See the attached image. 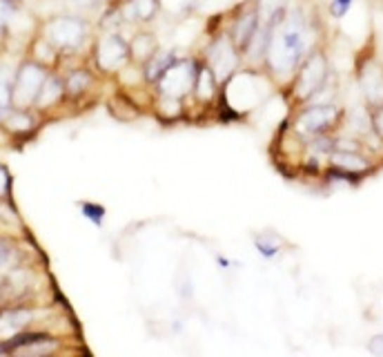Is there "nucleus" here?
<instances>
[{
    "label": "nucleus",
    "instance_id": "f257e3e1",
    "mask_svg": "<svg viewBox=\"0 0 383 357\" xmlns=\"http://www.w3.org/2000/svg\"><path fill=\"white\" fill-rule=\"evenodd\" d=\"M268 27V45L263 54V72H266L276 89H285L292 81L297 68L314 47L323 45V32L314 18L306 16L301 9H290Z\"/></svg>",
    "mask_w": 383,
    "mask_h": 357
},
{
    "label": "nucleus",
    "instance_id": "f03ea898",
    "mask_svg": "<svg viewBox=\"0 0 383 357\" xmlns=\"http://www.w3.org/2000/svg\"><path fill=\"white\" fill-rule=\"evenodd\" d=\"M332 63H330V54L325 43L314 47L310 54L303 58V63L297 68L292 81L287 83V87L283 89L287 108H301L306 105L316 92H319L330 78H332Z\"/></svg>",
    "mask_w": 383,
    "mask_h": 357
},
{
    "label": "nucleus",
    "instance_id": "7ed1b4c3",
    "mask_svg": "<svg viewBox=\"0 0 383 357\" xmlns=\"http://www.w3.org/2000/svg\"><path fill=\"white\" fill-rule=\"evenodd\" d=\"M47 41L54 45L63 56H78L83 54V49L91 47L94 41V30L91 23L81 16H54L49 20H43L38 27Z\"/></svg>",
    "mask_w": 383,
    "mask_h": 357
},
{
    "label": "nucleus",
    "instance_id": "20e7f679",
    "mask_svg": "<svg viewBox=\"0 0 383 357\" xmlns=\"http://www.w3.org/2000/svg\"><path fill=\"white\" fill-rule=\"evenodd\" d=\"M346 108L339 103H323V105H301L292 110L287 125L292 127L299 137L314 139L323 134H337L346 123Z\"/></svg>",
    "mask_w": 383,
    "mask_h": 357
},
{
    "label": "nucleus",
    "instance_id": "39448f33",
    "mask_svg": "<svg viewBox=\"0 0 383 357\" xmlns=\"http://www.w3.org/2000/svg\"><path fill=\"white\" fill-rule=\"evenodd\" d=\"M89 61L103 78H114L121 72L129 58V43L114 30H103L94 34V41L89 47Z\"/></svg>",
    "mask_w": 383,
    "mask_h": 357
},
{
    "label": "nucleus",
    "instance_id": "423d86ee",
    "mask_svg": "<svg viewBox=\"0 0 383 357\" xmlns=\"http://www.w3.org/2000/svg\"><path fill=\"white\" fill-rule=\"evenodd\" d=\"M199 56L207 68L214 72V76L219 78L221 85L228 83L230 78L243 68L241 51L236 49V45L232 43V38H230L226 27L207 36V43L201 49Z\"/></svg>",
    "mask_w": 383,
    "mask_h": 357
},
{
    "label": "nucleus",
    "instance_id": "0eeeda50",
    "mask_svg": "<svg viewBox=\"0 0 383 357\" xmlns=\"http://www.w3.org/2000/svg\"><path fill=\"white\" fill-rule=\"evenodd\" d=\"M201 56L199 54H181L174 58V63L163 72V76L158 78L154 92L158 94H169L178 99H190L194 92V81L196 72H199Z\"/></svg>",
    "mask_w": 383,
    "mask_h": 357
},
{
    "label": "nucleus",
    "instance_id": "6e6552de",
    "mask_svg": "<svg viewBox=\"0 0 383 357\" xmlns=\"http://www.w3.org/2000/svg\"><path fill=\"white\" fill-rule=\"evenodd\" d=\"M49 72H54V70H47L43 65H38L32 58L25 56L16 68L14 89H11V108L34 110L36 96H38V92H41L45 78L49 76Z\"/></svg>",
    "mask_w": 383,
    "mask_h": 357
},
{
    "label": "nucleus",
    "instance_id": "1a4fd4ad",
    "mask_svg": "<svg viewBox=\"0 0 383 357\" xmlns=\"http://www.w3.org/2000/svg\"><path fill=\"white\" fill-rule=\"evenodd\" d=\"M226 30L232 38V43L236 45V49L241 51V56L247 51V47L252 45L254 36L261 30V18H259V7L257 0H243V3L236 5L230 11V18Z\"/></svg>",
    "mask_w": 383,
    "mask_h": 357
},
{
    "label": "nucleus",
    "instance_id": "9d476101",
    "mask_svg": "<svg viewBox=\"0 0 383 357\" xmlns=\"http://www.w3.org/2000/svg\"><path fill=\"white\" fill-rule=\"evenodd\" d=\"M354 76L359 83L365 108H375L383 103V63L375 51L359 56L354 63Z\"/></svg>",
    "mask_w": 383,
    "mask_h": 357
},
{
    "label": "nucleus",
    "instance_id": "9b49d317",
    "mask_svg": "<svg viewBox=\"0 0 383 357\" xmlns=\"http://www.w3.org/2000/svg\"><path fill=\"white\" fill-rule=\"evenodd\" d=\"M219 96H221L219 78L201 61L199 72H196V81H194V92H192L190 99H185V103L194 105V108H199L201 112H207V110H212L219 105Z\"/></svg>",
    "mask_w": 383,
    "mask_h": 357
},
{
    "label": "nucleus",
    "instance_id": "f8f14e48",
    "mask_svg": "<svg viewBox=\"0 0 383 357\" xmlns=\"http://www.w3.org/2000/svg\"><path fill=\"white\" fill-rule=\"evenodd\" d=\"M112 5L121 16V23L136 27H150L161 14V0H114Z\"/></svg>",
    "mask_w": 383,
    "mask_h": 357
},
{
    "label": "nucleus",
    "instance_id": "ddd939ff",
    "mask_svg": "<svg viewBox=\"0 0 383 357\" xmlns=\"http://www.w3.org/2000/svg\"><path fill=\"white\" fill-rule=\"evenodd\" d=\"M60 76H63V83H65L67 101H74V103L87 99L103 78L94 68H87V65H78V68H72L70 72H65Z\"/></svg>",
    "mask_w": 383,
    "mask_h": 357
},
{
    "label": "nucleus",
    "instance_id": "4468645a",
    "mask_svg": "<svg viewBox=\"0 0 383 357\" xmlns=\"http://www.w3.org/2000/svg\"><path fill=\"white\" fill-rule=\"evenodd\" d=\"M327 165L341 172H348V175H354L359 179L372 175L377 170L375 156H370L368 152H350V150H330Z\"/></svg>",
    "mask_w": 383,
    "mask_h": 357
},
{
    "label": "nucleus",
    "instance_id": "2eb2a0df",
    "mask_svg": "<svg viewBox=\"0 0 383 357\" xmlns=\"http://www.w3.org/2000/svg\"><path fill=\"white\" fill-rule=\"evenodd\" d=\"M43 114L36 110H22V108H11L3 118H0V130L7 132L11 139H27L41 127Z\"/></svg>",
    "mask_w": 383,
    "mask_h": 357
},
{
    "label": "nucleus",
    "instance_id": "dca6fc26",
    "mask_svg": "<svg viewBox=\"0 0 383 357\" xmlns=\"http://www.w3.org/2000/svg\"><path fill=\"white\" fill-rule=\"evenodd\" d=\"M150 112L154 114V118L158 123L174 125V123H181V121L188 118V105H185V99L169 96V94H158V92H154Z\"/></svg>",
    "mask_w": 383,
    "mask_h": 357
},
{
    "label": "nucleus",
    "instance_id": "f3484780",
    "mask_svg": "<svg viewBox=\"0 0 383 357\" xmlns=\"http://www.w3.org/2000/svg\"><path fill=\"white\" fill-rule=\"evenodd\" d=\"M63 103H67V94H65V83H63V76L54 70V72H49V76L45 78L41 92H38L34 110L38 114L45 116L47 112L60 108Z\"/></svg>",
    "mask_w": 383,
    "mask_h": 357
},
{
    "label": "nucleus",
    "instance_id": "a211bd4d",
    "mask_svg": "<svg viewBox=\"0 0 383 357\" xmlns=\"http://www.w3.org/2000/svg\"><path fill=\"white\" fill-rule=\"evenodd\" d=\"M127 43H129V58L138 65L148 63L158 51V47H161L156 32H152L150 27H138Z\"/></svg>",
    "mask_w": 383,
    "mask_h": 357
},
{
    "label": "nucleus",
    "instance_id": "6ab92c4d",
    "mask_svg": "<svg viewBox=\"0 0 383 357\" xmlns=\"http://www.w3.org/2000/svg\"><path fill=\"white\" fill-rule=\"evenodd\" d=\"M60 56H63L60 51L51 45L41 32H38L36 36H32L30 47H27V58H32L38 65H43V68H47V70H58Z\"/></svg>",
    "mask_w": 383,
    "mask_h": 357
},
{
    "label": "nucleus",
    "instance_id": "aec40b11",
    "mask_svg": "<svg viewBox=\"0 0 383 357\" xmlns=\"http://www.w3.org/2000/svg\"><path fill=\"white\" fill-rule=\"evenodd\" d=\"M108 108L114 114V118H118V121H123V123H134L143 116V110L125 94L123 89H118L116 94L108 101Z\"/></svg>",
    "mask_w": 383,
    "mask_h": 357
},
{
    "label": "nucleus",
    "instance_id": "412c9836",
    "mask_svg": "<svg viewBox=\"0 0 383 357\" xmlns=\"http://www.w3.org/2000/svg\"><path fill=\"white\" fill-rule=\"evenodd\" d=\"M178 56V49H163V47H158V51L156 54L143 65V70H145V78H148V83L152 85V89H154V85H156V81L158 78L163 76V72L169 68L171 63H174V58Z\"/></svg>",
    "mask_w": 383,
    "mask_h": 357
},
{
    "label": "nucleus",
    "instance_id": "4be33fe9",
    "mask_svg": "<svg viewBox=\"0 0 383 357\" xmlns=\"http://www.w3.org/2000/svg\"><path fill=\"white\" fill-rule=\"evenodd\" d=\"M114 81L118 83V89H123V92L141 89V87H152V85L148 83V78H145L143 65H138V63H134V61H129V63L125 65V68L114 76Z\"/></svg>",
    "mask_w": 383,
    "mask_h": 357
},
{
    "label": "nucleus",
    "instance_id": "5701e85b",
    "mask_svg": "<svg viewBox=\"0 0 383 357\" xmlns=\"http://www.w3.org/2000/svg\"><path fill=\"white\" fill-rule=\"evenodd\" d=\"M285 246H287V242L283 237L272 230H263V232L254 234V248L263 259H276L279 255H283Z\"/></svg>",
    "mask_w": 383,
    "mask_h": 357
},
{
    "label": "nucleus",
    "instance_id": "b1692460",
    "mask_svg": "<svg viewBox=\"0 0 383 357\" xmlns=\"http://www.w3.org/2000/svg\"><path fill=\"white\" fill-rule=\"evenodd\" d=\"M18 68V65H16ZM14 65L0 63V118H3L11 110V89H14V76H16Z\"/></svg>",
    "mask_w": 383,
    "mask_h": 357
},
{
    "label": "nucleus",
    "instance_id": "393cba45",
    "mask_svg": "<svg viewBox=\"0 0 383 357\" xmlns=\"http://www.w3.org/2000/svg\"><path fill=\"white\" fill-rule=\"evenodd\" d=\"M261 25H270L287 11V0H257Z\"/></svg>",
    "mask_w": 383,
    "mask_h": 357
},
{
    "label": "nucleus",
    "instance_id": "a878e982",
    "mask_svg": "<svg viewBox=\"0 0 383 357\" xmlns=\"http://www.w3.org/2000/svg\"><path fill=\"white\" fill-rule=\"evenodd\" d=\"M356 5V0H330L327 3V16L341 23L343 18H348V14L352 11V7Z\"/></svg>",
    "mask_w": 383,
    "mask_h": 357
},
{
    "label": "nucleus",
    "instance_id": "bb28decb",
    "mask_svg": "<svg viewBox=\"0 0 383 357\" xmlns=\"http://www.w3.org/2000/svg\"><path fill=\"white\" fill-rule=\"evenodd\" d=\"M365 110H368L370 130H372V134L383 143V103L375 105V108H365Z\"/></svg>",
    "mask_w": 383,
    "mask_h": 357
},
{
    "label": "nucleus",
    "instance_id": "cd10ccee",
    "mask_svg": "<svg viewBox=\"0 0 383 357\" xmlns=\"http://www.w3.org/2000/svg\"><path fill=\"white\" fill-rule=\"evenodd\" d=\"M9 194H11V175L9 170L0 163V201L9 199Z\"/></svg>",
    "mask_w": 383,
    "mask_h": 357
},
{
    "label": "nucleus",
    "instance_id": "c85d7f7f",
    "mask_svg": "<svg viewBox=\"0 0 383 357\" xmlns=\"http://www.w3.org/2000/svg\"><path fill=\"white\" fill-rule=\"evenodd\" d=\"M83 213L89 217V219H94L98 226H100V221L105 217V210L100 206H91V203H83Z\"/></svg>",
    "mask_w": 383,
    "mask_h": 357
},
{
    "label": "nucleus",
    "instance_id": "c756f323",
    "mask_svg": "<svg viewBox=\"0 0 383 357\" xmlns=\"http://www.w3.org/2000/svg\"><path fill=\"white\" fill-rule=\"evenodd\" d=\"M368 351L372 355H383V335H375L368 342Z\"/></svg>",
    "mask_w": 383,
    "mask_h": 357
},
{
    "label": "nucleus",
    "instance_id": "7c9ffc66",
    "mask_svg": "<svg viewBox=\"0 0 383 357\" xmlns=\"http://www.w3.org/2000/svg\"><path fill=\"white\" fill-rule=\"evenodd\" d=\"M9 253H11V250H9V246L5 244V239H0V268H3L5 263H7V259H9Z\"/></svg>",
    "mask_w": 383,
    "mask_h": 357
},
{
    "label": "nucleus",
    "instance_id": "2f4dec72",
    "mask_svg": "<svg viewBox=\"0 0 383 357\" xmlns=\"http://www.w3.org/2000/svg\"><path fill=\"white\" fill-rule=\"evenodd\" d=\"M72 3H76L78 7H83V9H91V7H98L103 0H72Z\"/></svg>",
    "mask_w": 383,
    "mask_h": 357
}]
</instances>
